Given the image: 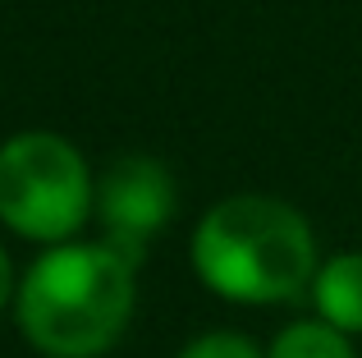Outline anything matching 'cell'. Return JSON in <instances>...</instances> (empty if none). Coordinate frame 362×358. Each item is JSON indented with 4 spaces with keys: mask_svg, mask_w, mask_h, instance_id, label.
<instances>
[{
    "mask_svg": "<svg viewBox=\"0 0 362 358\" xmlns=\"http://www.w3.org/2000/svg\"><path fill=\"white\" fill-rule=\"evenodd\" d=\"M92 216L110 248L142 267L147 243L175 216V175L156 156H119L92 184Z\"/></svg>",
    "mask_w": 362,
    "mask_h": 358,
    "instance_id": "4",
    "label": "cell"
},
{
    "mask_svg": "<svg viewBox=\"0 0 362 358\" xmlns=\"http://www.w3.org/2000/svg\"><path fill=\"white\" fill-rule=\"evenodd\" d=\"M14 267H9V253L5 248H0V313H5V304H9V299H14Z\"/></svg>",
    "mask_w": 362,
    "mask_h": 358,
    "instance_id": "8",
    "label": "cell"
},
{
    "mask_svg": "<svg viewBox=\"0 0 362 358\" xmlns=\"http://www.w3.org/2000/svg\"><path fill=\"white\" fill-rule=\"evenodd\" d=\"M193 271L230 304H284L317 276V239L289 202L234 193L197 221Z\"/></svg>",
    "mask_w": 362,
    "mask_h": 358,
    "instance_id": "2",
    "label": "cell"
},
{
    "mask_svg": "<svg viewBox=\"0 0 362 358\" xmlns=\"http://www.w3.org/2000/svg\"><path fill=\"white\" fill-rule=\"evenodd\" d=\"M138 299V262L101 243H46L14 289V317L37 354L101 358L124 335Z\"/></svg>",
    "mask_w": 362,
    "mask_h": 358,
    "instance_id": "1",
    "label": "cell"
},
{
    "mask_svg": "<svg viewBox=\"0 0 362 358\" xmlns=\"http://www.w3.org/2000/svg\"><path fill=\"white\" fill-rule=\"evenodd\" d=\"M266 358H358L349 345V331L330 326L326 317H312V322H293L284 326L271 340Z\"/></svg>",
    "mask_w": 362,
    "mask_h": 358,
    "instance_id": "6",
    "label": "cell"
},
{
    "mask_svg": "<svg viewBox=\"0 0 362 358\" xmlns=\"http://www.w3.org/2000/svg\"><path fill=\"white\" fill-rule=\"evenodd\" d=\"M179 358H266V354L239 331H206V335H197Z\"/></svg>",
    "mask_w": 362,
    "mask_h": 358,
    "instance_id": "7",
    "label": "cell"
},
{
    "mask_svg": "<svg viewBox=\"0 0 362 358\" xmlns=\"http://www.w3.org/2000/svg\"><path fill=\"white\" fill-rule=\"evenodd\" d=\"M83 152L60 134L28 129L0 143V225L37 243H64L92 216Z\"/></svg>",
    "mask_w": 362,
    "mask_h": 358,
    "instance_id": "3",
    "label": "cell"
},
{
    "mask_svg": "<svg viewBox=\"0 0 362 358\" xmlns=\"http://www.w3.org/2000/svg\"><path fill=\"white\" fill-rule=\"evenodd\" d=\"M312 304L330 326L362 335V253H339L321 262L312 276Z\"/></svg>",
    "mask_w": 362,
    "mask_h": 358,
    "instance_id": "5",
    "label": "cell"
}]
</instances>
